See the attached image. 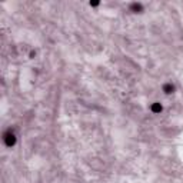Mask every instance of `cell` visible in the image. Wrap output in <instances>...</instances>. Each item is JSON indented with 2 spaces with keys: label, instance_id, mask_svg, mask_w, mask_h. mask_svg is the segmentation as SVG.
I'll return each mask as SVG.
<instances>
[{
  "label": "cell",
  "instance_id": "cell-1",
  "mask_svg": "<svg viewBox=\"0 0 183 183\" xmlns=\"http://www.w3.org/2000/svg\"><path fill=\"white\" fill-rule=\"evenodd\" d=\"M5 140H6V145L7 146H12L15 143V136L12 133H7V135H5Z\"/></svg>",
  "mask_w": 183,
  "mask_h": 183
}]
</instances>
